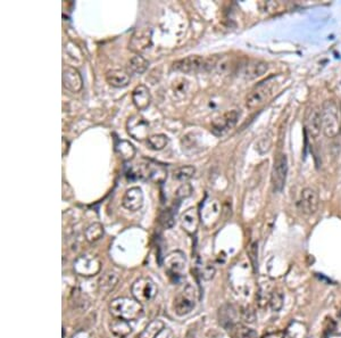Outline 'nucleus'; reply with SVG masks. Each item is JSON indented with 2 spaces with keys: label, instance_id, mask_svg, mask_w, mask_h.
Listing matches in <instances>:
<instances>
[{
  "label": "nucleus",
  "instance_id": "nucleus-2",
  "mask_svg": "<svg viewBox=\"0 0 341 338\" xmlns=\"http://www.w3.org/2000/svg\"><path fill=\"white\" fill-rule=\"evenodd\" d=\"M322 129L328 138L338 136L341 130V109L333 101H328L323 104L321 111Z\"/></svg>",
  "mask_w": 341,
  "mask_h": 338
},
{
  "label": "nucleus",
  "instance_id": "nucleus-35",
  "mask_svg": "<svg viewBox=\"0 0 341 338\" xmlns=\"http://www.w3.org/2000/svg\"><path fill=\"white\" fill-rule=\"evenodd\" d=\"M283 302H285V296L283 294L280 292V290H273L270 297V303L268 305L272 309V311L277 312L280 311L283 308Z\"/></svg>",
  "mask_w": 341,
  "mask_h": 338
},
{
  "label": "nucleus",
  "instance_id": "nucleus-7",
  "mask_svg": "<svg viewBox=\"0 0 341 338\" xmlns=\"http://www.w3.org/2000/svg\"><path fill=\"white\" fill-rule=\"evenodd\" d=\"M239 116L240 113L237 109L224 113L223 115L216 117L212 122L210 131H212L213 135L216 137H223L225 135H228V133L237 126Z\"/></svg>",
  "mask_w": 341,
  "mask_h": 338
},
{
  "label": "nucleus",
  "instance_id": "nucleus-41",
  "mask_svg": "<svg viewBox=\"0 0 341 338\" xmlns=\"http://www.w3.org/2000/svg\"><path fill=\"white\" fill-rule=\"evenodd\" d=\"M335 329V322L332 320V319H326V321L324 323V330H323V338L329 337L331 334H332L333 330Z\"/></svg>",
  "mask_w": 341,
  "mask_h": 338
},
{
  "label": "nucleus",
  "instance_id": "nucleus-16",
  "mask_svg": "<svg viewBox=\"0 0 341 338\" xmlns=\"http://www.w3.org/2000/svg\"><path fill=\"white\" fill-rule=\"evenodd\" d=\"M221 214V205L216 199H209L206 201L204 205L201 206L200 211V219L205 227H212L214 223L218 221V219Z\"/></svg>",
  "mask_w": 341,
  "mask_h": 338
},
{
  "label": "nucleus",
  "instance_id": "nucleus-11",
  "mask_svg": "<svg viewBox=\"0 0 341 338\" xmlns=\"http://www.w3.org/2000/svg\"><path fill=\"white\" fill-rule=\"evenodd\" d=\"M128 133L136 140L148 139V132H149V123L145 117H142L139 114L132 115L127 122Z\"/></svg>",
  "mask_w": 341,
  "mask_h": 338
},
{
  "label": "nucleus",
  "instance_id": "nucleus-5",
  "mask_svg": "<svg viewBox=\"0 0 341 338\" xmlns=\"http://www.w3.org/2000/svg\"><path fill=\"white\" fill-rule=\"evenodd\" d=\"M157 286L150 278L141 277L133 283L131 293L133 298L140 303L150 302L157 295Z\"/></svg>",
  "mask_w": 341,
  "mask_h": 338
},
{
  "label": "nucleus",
  "instance_id": "nucleus-18",
  "mask_svg": "<svg viewBox=\"0 0 341 338\" xmlns=\"http://www.w3.org/2000/svg\"><path fill=\"white\" fill-rule=\"evenodd\" d=\"M199 211L196 207H190L182 214L181 226L189 235H195L199 227Z\"/></svg>",
  "mask_w": 341,
  "mask_h": 338
},
{
  "label": "nucleus",
  "instance_id": "nucleus-13",
  "mask_svg": "<svg viewBox=\"0 0 341 338\" xmlns=\"http://www.w3.org/2000/svg\"><path fill=\"white\" fill-rule=\"evenodd\" d=\"M240 312L232 304H223L219 310V322L225 330L231 331L239 323Z\"/></svg>",
  "mask_w": 341,
  "mask_h": 338
},
{
  "label": "nucleus",
  "instance_id": "nucleus-38",
  "mask_svg": "<svg viewBox=\"0 0 341 338\" xmlns=\"http://www.w3.org/2000/svg\"><path fill=\"white\" fill-rule=\"evenodd\" d=\"M161 222L165 228L173 227V225H174V216H173L171 209H167V211H165L164 213L162 214Z\"/></svg>",
  "mask_w": 341,
  "mask_h": 338
},
{
  "label": "nucleus",
  "instance_id": "nucleus-23",
  "mask_svg": "<svg viewBox=\"0 0 341 338\" xmlns=\"http://www.w3.org/2000/svg\"><path fill=\"white\" fill-rule=\"evenodd\" d=\"M106 82L114 88H124L130 83V75L124 70H112L106 73Z\"/></svg>",
  "mask_w": 341,
  "mask_h": 338
},
{
  "label": "nucleus",
  "instance_id": "nucleus-14",
  "mask_svg": "<svg viewBox=\"0 0 341 338\" xmlns=\"http://www.w3.org/2000/svg\"><path fill=\"white\" fill-rule=\"evenodd\" d=\"M63 85L64 88L69 90L71 93L78 94L83 88V80L78 70L73 66L66 65L63 69Z\"/></svg>",
  "mask_w": 341,
  "mask_h": 338
},
{
  "label": "nucleus",
  "instance_id": "nucleus-33",
  "mask_svg": "<svg viewBox=\"0 0 341 338\" xmlns=\"http://www.w3.org/2000/svg\"><path fill=\"white\" fill-rule=\"evenodd\" d=\"M287 335L290 338H306L307 337L306 326L301 322L294 321L289 327H288Z\"/></svg>",
  "mask_w": 341,
  "mask_h": 338
},
{
  "label": "nucleus",
  "instance_id": "nucleus-39",
  "mask_svg": "<svg viewBox=\"0 0 341 338\" xmlns=\"http://www.w3.org/2000/svg\"><path fill=\"white\" fill-rule=\"evenodd\" d=\"M200 275L204 280L213 279V277L215 275V268L212 264L204 265V268H201L200 270Z\"/></svg>",
  "mask_w": 341,
  "mask_h": 338
},
{
  "label": "nucleus",
  "instance_id": "nucleus-8",
  "mask_svg": "<svg viewBox=\"0 0 341 338\" xmlns=\"http://www.w3.org/2000/svg\"><path fill=\"white\" fill-rule=\"evenodd\" d=\"M164 265L167 274L170 278L177 282L181 278L182 273L185 269L187 258L185 254L181 251H173L170 254L166 255L164 259Z\"/></svg>",
  "mask_w": 341,
  "mask_h": 338
},
{
  "label": "nucleus",
  "instance_id": "nucleus-42",
  "mask_svg": "<svg viewBox=\"0 0 341 338\" xmlns=\"http://www.w3.org/2000/svg\"><path fill=\"white\" fill-rule=\"evenodd\" d=\"M72 338H96L92 332L85 329H80L72 336Z\"/></svg>",
  "mask_w": 341,
  "mask_h": 338
},
{
  "label": "nucleus",
  "instance_id": "nucleus-19",
  "mask_svg": "<svg viewBox=\"0 0 341 338\" xmlns=\"http://www.w3.org/2000/svg\"><path fill=\"white\" fill-rule=\"evenodd\" d=\"M132 102L139 111H145L151 103V95L146 85L140 84L132 91Z\"/></svg>",
  "mask_w": 341,
  "mask_h": 338
},
{
  "label": "nucleus",
  "instance_id": "nucleus-20",
  "mask_svg": "<svg viewBox=\"0 0 341 338\" xmlns=\"http://www.w3.org/2000/svg\"><path fill=\"white\" fill-rule=\"evenodd\" d=\"M268 65L262 60H252L243 66L242 75L248 80H254L263 77L267 72Z\"/></svg>",
  "mask_w": 341,
  "mask_h": 338
},
{
  "label": "nucleus",
  "instance_id": "nucleus-29",
  "mask_svg": "<svg viewBox=\"0 0 341 338\" xmlns=\"http://www.w3.org/2000/svg\"><path fill=\"white\" fill-rule=\"evenodd\" d=\"M189 81L184 78H177L172 82V93L176 99H183L189 91Z\"/></svg>",
  "mask_w": 341,
  "mask_h": 338
},
{
  "label": "nucleus",
  "instance_id": "nucleus-44",
  "mask_svg": "<svg viewBox=\"0 0 341 338\" xmlns=\"http://www.w3.org/2000/svg\"><path fill=\"white\" fill-rule=\"evenodd\" d=\"M286 332L285 331H273V332H267L264 335L262 338H286Z\"/></svg>",
  "mask_w": 341,
  "mask_h": 338
},
{
  "label": "nucleus",
  "instance_id": "nucleus-4",
  "mask_svg": "<svg viewBox=\"0 0 341 338\" xmlns=\"http://www.w3.org/2000/svg\"><path fill=\"white\" fill-rule=\"evenodd\" d=\"M73 269L76 274L81 277H94L98 274L102 269V262L97 256L90 253H85L80 255L78 259L74 261Z\"/></svg>",
  "mask_w": 341,
  "mask_h": 338
},
{
  "label": "nucleus",
  "instance_id": "nucleus-45",
  "mask_svg": "<svg viewBox=\"0 0 341 338\" xmlns=\"http://www.w3.org/2000/svg\"><path fill=\"white\" fill-rule=\"evenodd\" d=\"M67 149H69V141L65 138H63V155L67 153Z\"/></svg>",
  "mask_w": 341,
  "mask_h": 338
},
{
  "label": "nucleus",
  "instance_id": "nucleus-43",
  "mask_svg": "<svg viewBox=\"0 0 341 338\" xmlns=\"http://www.w3.org/2000/svg\"><path fill=\"white\" fill-rule=\"evenodd\" d=\"M155 338H174V332L169 327H165Z\"/></svg>",
  "mask_w": 341,
  "mask_h": 338
},
{
  "label": "nucleus",
  "instance_id": "nucleus-36",
  "mask_svg": "<svg viewBox=\"0 0 341 338\" xmlns=\"http://www.w3.org/2000/svg\"><path fill=\"white\" fill-rule=\"evenodd\" d=\"M240 317H241V320L244 323H254L256 320V313L254 311V309L248 305L241 309V312H240Z\"/></svg>",
  "mask_w": 341,
  "mask_h": 338
},
{
  "label": "nucleus",
  "instance_id": "nucleus-22",
  "mask_svg": "<svg viewBox=\"0 0 341 338\" xmlns=\"http://www.w3.org/2000/svg\"><path fill=\"white\" fill-rule=\"evenodd\" d=\"M70 305L76 312H84L90 306V299L80 288H74L70 297Z\"/></svg>",
  "mask_w": 341,
  "mask_h": 338
},
{
  "label": "nucleus",
  "instance_id": "nucleus-46",
  "mask_svg": "<svg viewBox=\"0 0 341 338\" xmlns=\"http://www.w3.org/2000/svg\"><path fill=\"white\" fill-rule=\"evenodd\" d=\"M306 338H316V337L315 336H307Z\"/></svg>",
  "mask_w": 341,
  "mask_h": 338
},
{
  "label": "nucleus",
  "instance_id": "nucleus-3",
  "mask_svg": "<svg viewBox=\"0 0 341 338\" xmlns=\"http://www.w3.org/2000/svg\"><path fill=\"white\" fill-rule=\"evenodd\" d=\"M216 65V57L188 56L173 63V70L182 73H198L206 72Z\"/></svg>",
  "mask_w": 341,
  "mask_h": 338
},
{
  "label": "nucleus",
  "instance_id": "nucleus-40",
  "mask_svg": "<svg viewBox=\"0 0 341 338\" xmlns=\"http://www.w3.org/2000/svg\"><path fill=\"white\" fill-rule=\"evenodd\" d=\"M248 254H249V258H251L254 269L256 270L257 264H258V262H257V242H254V244L249 246Z\"/></svg>",
  "mask_w": 341,
  "mask_h": 338
},
{
  "label": "nucleus",
  "instance_id": "nucleus-25",
  "mask_svg": "<svg viewBox=\"0 0 341 338\" xmlns=\"http://www.w3.org/2000/svg\"><path fill=\"white\" fill-rule=\"evenodd\" d=\"M109 329L114 336L118 338L127 337L132 332V327L130 325V321L119 318H114V320L110 321Z\"/></svg>",
  "mask_w": 341,
  "mask_h": 338
},
{
  "label": "nucleus",
  "instance_id": "nucleus-21",
  "mask_svg": "<svg viewBox=\"0 0 341 338\" xmlns=\"http://www.w3.org/2000/svg\"><path fill=\"white\" fill-rule=\"evenodd\" d=\"M306 130L308 132L309 137L314 138V139L319 138L321 131H323V129H322L321 111H319L318 108L312 109L308 113V116H307L306 120Z\"/></svg>",
  "mask_w": 341,
  "mask_h": 338
},
{
  "label": "nucleus",
  "instance_id": "nucleus-32",
  "mask_svg": "<svg viewBox=\"0 0 341 338\" xmlns=\"http://www.w3.org/2000/svg\"><path fill=\"white\" fill-rule=\"evenodd\" d=\"M196 173V169L191 165H185V166H181V168H177L174 172H173V179L176 180V181H181V182H185L188 181L189 179L194 177V174Z\"/></svg>",
  "mask_w": 341,
  "mask_h": 338
},
{
  "label": "nucleus",
  "instance_id": "nucleus-30",
  "mask_svg": "<svg viewBox=\"0 0 341 338\" xmlns=\"http://www.w3.org/2000/svg\"><path fill=\"white\" fill-rule=\"evenodd\" d=\"M165 328V323L162 320H153L143 329L140 338H155Z\"/></svg>",
  "mask_w": 341,
  "mask_h": 338
},
{
  "label": "nucleus",
  "instance_id": "nucleus-24",
  "mask_svg": "<svg viewBox=\"0 0 341 338\" xmlns=\"http://www.w3.org/2000/svg\"><path fill=\"white\" fill-rule=\"evenodd\" d=\"M118 283V274L114 271H107L98 280V289L102 294H109L116 287Z\"/></svg>",
  "mask_w": 341,
  "mask_h": 338
},
{
  "label": "nucleus",
  "instance_id": "nucleus-34",
  "mask_svg": "<svg viewBox=\"0 0 341 338\" xmlns=\"http://www.w3.org/2000/svg\"><path fill=\"white\" fill-rule=\"evenodd\" d=\"M231 331L233 332V336L235 338H258L255 330L243 325H240V323H238Z\"/></svg>",
  "mask_w": 341,
  "mask_h": 338
},
{
  "label": "nucleus",
  "instance_id": "nucleus-28",
  "mask_svg": "<svg viewBox=\"0 0 341 338\" xmlns=\"http://www.w3.org/2000/svg\"><path fill=\"white\" fill-rule=\"evenodd\" d=\"M148 65H149V63H148V60L145 58V57L141 55H137L130 59L128 68L131 73L142 74L147 71Z\"/></svg>",
  "mask_w": 341,
  "mask_h": 338
},
{
  "label": "nucleus",
  "instance_id": "nucleus-31",
  "mask_svg": "<svg viewBox=\"0 0 341 338\" xmlns=\"http://www.w3.org/2000/svg\"><path fill=\"white\" fill-rule=\"evenodd\" d=\"M147 144L148 147L152 150H162L169 144V138H167L166 135L158 133V135H153L148 138Z\"/></svg>",
  "mask_w": 341,
  "mask_h": 338
},
{
  "label": "nucleus",
  "instance_id": "nucleus-26",
  "mask_svg": "<svg viewBox=\"0 0 341 338\" xmlns=\"http://www.w3.org/2000/svg\"><path fill=\"white\" fill-rule=\"evenodd\" d=\"M115 149H116L117 154L121 156V159L126 162L131 161L134 155H136V148H134L131 142L127 140H118L116 146H115Z\"/></svg>",
  "mask_w": 341,
  "mask_h": 338
},
{
  "label": "nucleus",
  "instance_id": "nucleus-6",
  "mask_svg": "<svg viewBox=\"0 0 341 338\" xmlns=\"http://www.w3.org/2000/svg\"><path fill=\"white\" fill-rule=\"evenodd\" d=\"M197 303V290L188 285L174 299V311L179 317H183L194 310Z\"/></svg>",
  "mask_w": 341,
  "mask_h": 338
},
{
  "label": "nucleus",
  "instance_id": "nucleus-27",
  "mask_svg": "<svg viewBox=\"0 0 341 338\" xmlns=\"http://www.w3.org/2000/svg\"><path fill=\"white\" fill-rule=\"evenodd\" d=\"M104 232L105 231H104V227L102 223H99V222L91 223V225L86 228L84 231L85 240L92 244V242H96L99 239H102L104 236Z\"/></svg>",
  "mask_w": 341,
  "mask_h": 338
},
{
  "label": "nucleus",
  "instance_id": "nucleus-9",
  "mask_svg": "<svg viewBox=\"0 0 341 338\" xmlns=\"http://www.w3.org/2000/svg\"><path fill=\"white\" fill-rule=\"evenodd\" d=\"M152 45V31L151 28H140L132 35L129 42V48L131 51L140 55L148 50Z\"/></svg>",
  "mask_w": 341,
  "mask_h": 338
},
{
  "label": "nucleus",
  "instance_id": "nucleus-1",
  "mask_svg": "<svg viewBox=\"0 0 341 338\" xmlns=\"http://www.w3.org/2000/svg\"><path fill=\"white\" fill-rule=\"evenodd\" d=\"M109 312L114 318L127 321H136L142 316L143 308L136 298L117 297L109 304Z\"/></svg>",
  "mask_w": 341,
  "mask_h": 338
},
{
  "label": "nucleus",
  "instance_id": "nucleus-47",
  "mask_svg": "<svg viewBox=\"0 0 341 338\" xmlns=\"http://www.w3.org/2000/svg\"><path fill=\"white\" fill-rule=\"evenodd\" d=\"M65 337V329H64V328H63V338Z\"/></svg>",
  "mask_w": 341,
  "mask_h": 338
},
{
  "label": "nucleus",
  "instance_id": "nucleus-12",
  "mask_svg": "<svg viewBox=\"0 0 341 338\" xmlns=\"http://www.w3.org/2000/svg\"><path fill=\"white\" fill-rule=\"evenodd\" d=\"M272 95V87L268 82H263L258 84L255 89H253L251 94L246 98V106L249 109H255L261 106Z\"/></svg>",
  "mask_w": 341,
  "mask_h": 338
},
{
  "label": "nucleus",
  "instance_id": "nucleus-17",
  "mask_svg": "<svg viewBox=\"0 0 341 338\" xmlns=\"http://www.w3.org/2000/svg\"><path fill=\"white\" fill-rule=\"evenodd\" d=\"M123 206L131 212L139 211L143 205V194L139 187L128 189L122 199Z\"/></svg>",
  "mask_w": 341,
  "mask_h": 338
},
{
  "label": "nucleus",
  "instance_id": "nucleus-37",
  "mask_svg": "<svg viewBox=\"0 0 341 338\" xmlns=\"http://www.w3.org/2000/svg\"><path fill=\"white\" fill-rule=\"evenodd\" d=\"M192 194V186L190 183H183L181 187L176 190V198L177 199H183L189 197Z\"/></svg>",
  "mask_w": 341,
  "mask_h": 338
},
{
  "label": "nucleus",
  "instance_id": "nucleus-15",
  "mask_svg": "<svg viewBox=\"0 0 341 338\" xmlns=\"http://www.w3.org/2000/svg\"><path fill=\"white\" fill-rule=\"evenodd\" d=\"M320 198L318 193L312 188H305L300 194L299 208L307 216H313L319 209Z\"/></svg>",
  "mask_w": 341,
  "mask_h": 338
},
{
  "label": "nucleus",
  "instance_id": "nucleus-10",
  "mask_svg": "<svg viewBox=\"0 0 341 338\" xmlns=\"http://www.w3.org/2000/svg\"><path fill=\"white\" fill-rule=\"evenodd\" d=\"M288 174V160L285 154H278L274 160V165H273L272 171V183L274 190L280 193L286 186Z\"/></svg>",
  "mask_w": 341,
  "mask_h": 338
}]
</instances>
